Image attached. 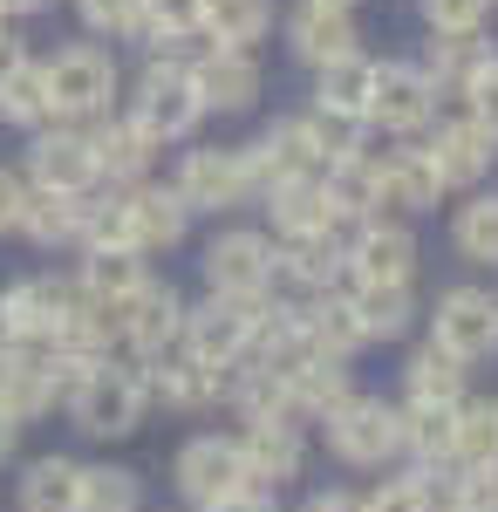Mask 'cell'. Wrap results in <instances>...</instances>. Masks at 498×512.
Wrapping results in <instances>:
<instances>
[{
    "mask_svg": "<svg viewBox=\"0 0 498 512\" xmlns=\"http://www.w3.org/2000/svg\"><path fill=\"white\" fill-rule=\"evenodd\" d=\"M144 403H151L144 376L103 355L76 390H69V417H76V431H89V437H130L144 424Z\"/></svg>",
    "mask_w": 498,
    "mask_h": 512,
    "instance_id": "1",
    "label": "cell"
},
{
    "mask_svg": "<svg viewBox=\"0 0 498 512\" xmlns=\"http://www.w3.org/2000/svg\"><path fill=\"white\" fill-rule=\"evenodd\" d=\"M267 315V301H226V294H212V301H198L185 308V335H178V349L198 355L205 369H239L246 349H253V328Z\"/></svg>",
    "mask_w": 498,
    "mask_h": 512,
    "instance_id": "2",
    "label": "cell"
},
{
    "mask_svg": "<svg viewBox=\"0 0 498 512\" xmlns=\"http://www.w3.org/2000/svg\"><path fill=\"white\" fill-rule=\"evenodd\" d=\"M198 89H192V69L185 62H171V55H157L144 82H137V103H130V123L151 137V144H178V137H192L198 130Z\"/></svg>",
    "mask_w": 498,
    "mask_h": 512,
    "instance_id": "3",
    "label": "cell"
},
{
    "mask_svg": "<svg viewBox=\"0 0 498 512\" xmlns=\"http://www.w3.org/2000/svg\"><path fill=\"white\" fill-rule=\"evenodd\" d=\"M321 424H328V451L342 465H389L403 451V410H389L383 396H348Z\"/></svg>",
    "mask_w": 498,
    "mask_h": 512,
    "instance_id": "4",
    "label": "cell"
},
{
    "mask_svg": "<svg viewBox=\"0 0 498 512\" xmlns=\"http://www.w3.org/2000/svg\"><path fill=\"white\" fill-rule=\"evenodd\" d=\"M0 308H7V321H14V335H21V349H55L62 335H69V321H76L82 294L69 287V280H14L7 294H0Z\"/></svg>",
    "mask_w": 498,
    "mask_h": 512,
    "instance_id": "5",
    "label": "cell"
},
{
    "mask_svg": "<svg viewBox=\"0 0 498 512\" xmlns=\"http://www.w3.org/2000/svg\"><path fill=\"white\" fill-rule=\"evenodd\" d=\"M41 82H48V110L55 117H103L116 96V62L103 48H69V55L41 62Z\"/></svg>",
    "mask_w": 498,
    "mask_h": 512,
    "instance_id": "6",
    "label": "cell"
},
{
    "mask_svg": "<svg viewBox=\"0 0 498 512\" xmlns=\"http://www.w3.org/2000/svg\"><path fill=\"white\" fill-rule=\"evenodd\" d=\"M171 478H178V492H185L198 512H212L219 499H232V492H253L246 458H239V437H192V444L178 451Z\"/></svg>",
    "mask_w": 498,
    "mask_h": 512,
    "instance_id": "7",
    "label": "cell"
},
{
    "mask_svg": "<svg viewBox=\"0 0 498 512\" xmlns=\"http://www.w3.org/2000/svg\"><path fill=\"white\" fill-rule=\"evenodd\" d=\"M430 349L458 355V362L498 355V301L485 287H451V294L437 301V335H430Z\"/></svg>",
    "mask_w": 498,
    "mask_h": 512,
    "instance_id": "8",
    "label": "cell"
},
{
    "mask_svg": "<svg viewBox=\"0 0 498 512\" xmlns=\"http://www.w3.org/2000/svg\"><path fill=\"white\" fill-rule=\"evenodd\" d=\"M205 280H212V294H226V301H267L273 287V246L260 233H219L205 246Z\"/></svg>",
    "mask_w": 498,
    "mask_h": 512,
    "instance_id": "9",
    "label": "cell"
},
{
    "mask_svg": "<svg viewBox=\"0 0 498 512\" xmlns=\"http://www.w3.org/2000/svg\"><path fill=\"white\" fill-rule=\"evenodd\" d=\"M116 335L137 355H151V362L164 349H178V335H185V301H178V287H171V280H144V287L116 308Z\"/></svg>",
    "mask_w": 498,
    "mask_h": 512,
    "instance_id": "10",
    "label": "cell"
},
{
    "mask_svg": "<svg viewBox=\"0 0 498 512\" xmlns=\"http://www.w3.org/2000/svg\"><path fill=\"white\" fill-rule=\"evenodd\" d=\"M171 192L185 205H205V212H226V205H246L253 178H246V151H226V144H205V151H185L178 164V185Z\"/></svg>",
    "mask_w": 498,
    "mask_h": 512,
    "instance_id": "11",
    "label": "cell"
},
{
    "mask_svg": "<svg viewBox=\"0 0 498 512\" xmlns=\"http://www.w3.org/2000/svg\"><path fill=\"white\" fill-rule=\"evenodd\" d=\"M348 260V280L355 287H410V274H417V239H410V226H362V233L342 246Z\"/></svg>",
    "mask_w": 498,
    "mask_h": 512,
    "instance_id": "12",
    "label": "cell"
},
{
    "mask_svg": "<svg viewBox=\"0 0 498 512\" xmlns=\"http://www.w3.org/2000/svg\"><path fill=\"white\" fill-rule=\"evenodd\" d=\"M437 110V89L423 82L417 62H376V82H369V123H383L396 137L423 130Z\"/></svg>",
    "mask_w": 498,
    "mask_h": 512,
    "instance_id": "13",
    "label": "cell"
},
{
    "mask_svg": "<svg viewBox=\"0 0 498 512\" xmlns=\"http://www.w3.org/2000/svg\"><path fill=\"white\" fill-rule=\"evenodd\" d=\"M28 171H35V192H69V198H82L89 185H96L89 130H35Z\"/></svg>",
    "mask_w": 498,
    "mask_h": 512,
    "instance_id": "14",
    "label": "cell"
},
{
    "mask_svg": "<svg viewBox=\"0 0 498 512\" xmlns=\"http://www.w3.org/2000/svg\"><path fill=\"white\" fill-rule=\"evenodd\" d=\"M192 89H198V110H253L260 96V62L239 55V48H212L205 62H192Z\"/></svg>",
    "mask_w": 498,
    "mask_h": 512,
    "instance_id": "15",
    "label": "cell"
},
{
    "mask_svg": "<svg viewBox=\"0 0 498 512\" xmlns=\"http://www.w3.org/2000/svg\"><path fill=\"white\" fill-rule=\"evenodd\" d=\"M123 219H130V246L137 253H157V246H178L185 226H192V205L171 192V185H137L123 198Z\"/></svg>",
    "mask_w": 498,
    "mask_h": 512,
    "instance_id": "16",
    "label": "cell"
},
{
    "mask_svg": "<svg viewBox=\"0 0 498 512\" xmlns=\"http://www.w3.org/2000/svg\"><path fill=\"white\" fill-rule=\"evenodd\" d=\"M239 458H246V478L260 485V478H294L301 472V458H307V444H301V424L294 417H260V424H246V437H239Z\"/></svg>",
    "mask_w": 498,
    "mask_h": 512,
    "instance_id": "17",
    "label": "cell"
},
{
    "mask_svg": "<svg viewBox=\"0 0 498 512\" xmlns=\"http://www.w3.org/2000/svg\"><path fill=\"white\" fill-rule=\"evenodd\" d=\"M55 403V369H48V349H7L0 355V410L14 424H28Z\"/></svg>",
    "mask_w": 498,
    "mask_h": 512,
    "instance_id": "18",
    "label": "cell"
},
{
    "mask_svg": "<svg viewBox=\"0 0 498 512\" xmlns=\"http://www.w3.org/2000/svg\"><path fill=\"white\" fill-rule=\"evenodd\" d=\"M430 171L444 178V185H478L485 171H492V137L478 130L471 117H458V123H437V137H430Z\"/></svg>",
    "mask_w": 498,
    "mask_h": 512,
    "instance_id": "19",
    "label": "cell"
},
{
    "mask_svg": "<svg viewBox=\"0 0 498 512\" xmlns=\"http://www.w3.org/2000/svg\"><path fill=\"white\" fill-rule=\"evenodd\" d=\"M144 390L164 396V403H178V410H205L212 396L226 390V376H219V369H205V362L185 355V349H164L151 362V376H144Z\"/></svg>",
    "mask_w": 498,
    "mask_h": 512,
    "instance_id": "20",
    "label": "cell"
},
{
    "mask_svg": "<svg viewBox=\"0 0 498 512\" xmlns=\"http://www.w3.org/2000/svg\"><path fill=\"white\" fill-rule=\"evenodd\" d=\"M151 137L137 130L130 117H110L89 130V158H96V178H116V185H137L144 171H151Z\"/></svg>",
    "mask_w": 498,
    "mask_h": 512,
    "instance_id": "21",
    "label": "cell"
},
{
    "mask_svg": "<svg viewBox=\"0 0 498 512\" xmlns=\"http://www.w3.org/2000/svg\"><path fill=\"white\" fill-rule=\"evenodd\" d=\"M437 192H444V178L430 171L423 151H396L376 164V205H389V212H430Z\"/></svg>",
    "mask_w": 498,
    "mask_h": 512,
    "instance_id": "22",
    "label": "cell"
},
{
    "mask_svg": "<svg viewBox=\"0 0 498 512\" xmlns=\"http://www.w3.org/2000/svg\"><path fill=\"white\" fill-rule=\"evenodd\" d=\"M267 212L287 239H314V233H335V226H342L335 205H328V192H321V178H287V185H273Z\"/></svg>",
    "mask_w": 498,
    "mask_h": 512,
    "instance_id": "23",
    "label": "cell"
},
{
    "mask_svg": "<svg viewBox=\"0 0 498 512\" xmlns=\"http://www.w3.org/2000/svg\"><path fill=\"white\" fill-rule=\"evenodd\" d=\"M369 82H376V62L369 55L328 62L321 82H314V110L321 117H342V123H369Z\"/></svg>",
    "mask_w": 498,
    "mask_h": 512,
    "instance_id": "24",
    "label": "cell"
},
{
    "mask_svg": "<svg viewBox=\"0 0 498 512\" xmlns=\"http://www.w3.org/2000/svg\"><path fill=\"white\" fill-rule=\"evenodd\" d=\"M287 35H294V55L314 62V69H328V62L355 55V21H348L342 7H314V0H307L301 14L287 21Z\"/></svg>",
    "mask_w": 498,
    "mask_h": 512,
    "instance_id": "25",
    "label": "cell"
},
{
    "mask_svg": "<svg viewBox=\"0 0 498 512\" xmlns=\"http://www.w3.org/2000/svg\"><path fill=\"white\" fill-rule=\"evenodd\" d=\"M82 485H89V465L35 458L28 478H21V512H82Z\"/></svg>",
    "mask_w": 498,
    "mask_h": 512,
    "instance_id": "26",
    "label": "cell"
},
{
    "mask_svg": "<svg viewBox=\"0 0 498 512\" xmlns=\"http://www.w3.org/2000/svg\"><path fill=\"white\" fill-rule=\"evenodd\" d=\"M403 390H410V410H458L464 403V362L444 349H417L410 369H403Z\"/></svg>",
    "mask_w": 498,
    "mask_h": 512,
    "instance_id": "27",
    "label": "cell"
},
{
    "mask_svg": "<svg viewBox=\"0 0 498 512\" xmlns=\"http://www.w3.org/2000/svg\"><path fill=\"white\" fill-rule=\"evenodd\" d=\"M198 28L212 35V48H253L273 28V0H205L198 7Z\"/></svg>",
    "mask_w": 498,
    "mask_h": 512,
    "instance_id": "28",
    "label": "cell"
},
{
    "mask_svg": "<svg viewBox=\"0 0 498 512\" xmlns=\"http://www.w3.org/2000/svg\"><path fill=\"white\" fill-rule=\"evenodd\" d=\"M144 253H130V246H116V253H89L82 260V301H103V308H123L137 287H144Z\"/></svg>",
    "mask_w": 498,
    "mask_h": 512,
    "instance_id": "29",
    "label": "cell"
},
{
    "mask_svg": "<svg viewBox=\"0 0 498 512\" xmlns=\"http://www.w3.org/2000/svg\"><path fill=\"white\" fill-rule=\"evenodd\" d=\"M273 274L301 280L314 294H335V280L348 274V260H342V246H335V233H314V239H287V253H273Z\"/></svg>",
    "mask_w": 498,
    "mask_h": 512,
    "instance_id": "30",
    "label": "cell"
},
{
    "mask_svg": "<svg viewBox=\"0 0 498 512\" xmlns=\"http://www.w3.org/2000/svg\"><path fill=\"white\" fill-rule=\"evenodd\" d=\"M485 62H492V48H485L478 35H437V41H430V62H417V69H423V82H430V89L464 96V89H471V76H478Z\"/></svg>",
    "mask_w": 498,
    "mask_h": 512,
    "instance_id": "31",
    "label": "cell"
},
{
    "mask_svg": "<svg viewBox=\"0 0 498 512\" xmlns=\"http://www.w3.org/2000/svg\"><path fill=\"white\" fill-rule=\"evenodd\" d=\"M301 321H307L314 355H328V362H348V355L362 349V328H355L348 294H314V308H301Z\"/></svg>",
    "mask_w": 498,
    "mask_h": 512,
    "instance_id": "32",
    "label": "cell"
},
{
    "mask_svg": "<svg viewBox=\"0 0 498 512\" xmlns=\"http://www.w3.org/2000/svg\"><path fill=\"white\" fill-rule=\"evenodd\" d=\"M348 396H355L348 390V362L321 355V362H307L301 376L287 383V417H328V410H342Z\"/></svg>",
    "mask_w": 498,
    "mask_h": 512,
    "instance_id": "33",
    "label": "cell"
},
{
    "mask_svg": "<svg viewBox=\"0 0 498 512\" xmlns=\"http://www.w3.org/2000/svg\"><path fill=\"white\" fill-rule=\"evenodd\" d=\"M348 308H355V328L362 342H396L410 328V287H348Z\"/></svg>",
    "mask_w": 498,
    "mask_h": 512,
    "instance_id": "34",
    "label": "cell"
},
{
    "mask_svg": "<svg viewBox=\"0 0 498 512\" xmlns=\"http://www.w3.org/2000/svg\"><path fill=\"white\" fill-rule=\"evenodd\" d=\"M76 219H82V198H69V192H21L14 233H28L35 246H62V239H76Z\"/></svg>",
    "mask_w": 498,
    "mask_h": 512,
    "instance_id": "35",
    "label": "cell"
},
{
    "mask_svg": "<svg viewBox=\"0 0 498 512\" xmlns=\"http://www.w3.org/2000/svg\"><path fill=\"white\" fill-rule=\"evenodd\" d=\"M403 451L417 458L423 472L458 465V410H410L403 417Z\"/></svg>",
    "mask_w": 498,
    "mask_h": 512,
    "instance_id": "36",
    "label": "cell"
},
{
    "mask_svg": "<svg viewBox=\"0 0 498 512\" xmlns=\"http://www.w3.org/2000/svg\"><path fill=\"white\" fill-rule=\"evenodd\" d=\"M458 472H498V396L458 403Z\"/></svg>",
    "mask_w": 498,
    "mask_h": 512,
    "instance_id": "37",
    "label": "cell"
},
{
    "mask_svg": "<svg viewBox=\"0 0 498 512\" xmlns=\"http://www.w3.org/2000/svg\"><path fill=\"white\" fill-rule=\"evenodd\" d=\"M321 192L335 205V219H369L376 212V158L362 151V158H342L321 171Z\"/></svg>",
    "mask_w": 498,
    "mask_h": 512,
    "instance_id": "38",
    "label": "cell"
},
{
    "mask_svg": "<svg viewBox=\"0 0 498 512\" xmlns=\"http://www.w3.org/2000/svg\"><path fill=\"white\" fill-rule=\"evenodd\" d=\"M0 117L21 123V130H48V82H41V62H21L14 76L0 82Z\"/></svg>",
    "mask_w": 498,
    "mask_h": 512,
    "instance_id": "39",
    "label": "cell"
},
{
    "mask_svg": "<svg viewBox=\"0 0 498 512\" xmlns=\"http://www.w3.org/2000/svg\"><path fill=\"white\" fill-rule=\"evenodd\" d=\"M458 253L478 267H498V192H478L458 205Z\"/></svg>",
    "mask_w": 498,
    "mask_h": 512,
    "instance_id": "40",
    "label": "cell"
},
{
    "mask_svg": "<svg viewBox=\"0 0 498 512\" xmlns=\"http://www.w3.org/2000/svg\"><path fill=\"white\" fill-rule=\"evenodd\" d=\"M198 7L205 0H144L137 7V35L151 41V48H171V41L198 35Z\"/></svg>",
    "mask_w": 498,
    "mask_h": 512,
    "instance_id": "41",
    "label": "cell"
},
{
    "mask_svg": "<svg viewBox=\"0 0 498 512\" xmlns=\"http://www.w3.org/2000/svg\"><path fill=\"white\" fill-rule=\"evenodd\" d=\"M76 239L89 246V253H116V246H130V219H123V198H82ZM130 253H137V246H130Z\"/></svg>",
    "mask_w": 498,
    "mask_h": 512,
    "instance_id": "42",
    "label": "cell"
},
{
    "mask_svg": "<svg viewBox=\"0 0 498 512\" xmlns=\"http://www.w3.org/2000/svg\"><path fill=\"white\" fill-rule=\"evenodd\" d=\"M82 512H144L137 472H116V465L89 472V485H82Z\"/></svg>",
    "mask_w": 498,
    "mask_h": 512,
    "instance_id": "43",
    "label": "cell"
},
{
    "mask_svg": "<svg viewBox=\"0 0 498 512\" xmlns=\"http://www.w3.org/2000/svg\"><path fill=\"white\" fill-rule=\"evenodd\" d=\"M362 512H437V492H430V478H383L369 499H362Z\"/></svg>",
    "mask_w": 498,
    "mask_h": 512,
    "instance_id": "44",
    "label": "cell"
},
{
    "mask_svg": "<svg viewBox=\"0 0 498 512\" xmlns=\"http://www.w3.org/2000/svg\"><path fill=\"white\" fill-rule=\"evenodd\" d=\"M232 396H239L246 424H260V417H287V383H273L267 369H246V376L232 383Z\"/></svg>",
    "mask_w": 498,
    "mask_h": 512,
    "instance_id": "45",
    "label": "cell"
},
{
    "mask_svg": "<svg viewBox=\"0 0 498 512\" xmlns=\"http://www.w3.org/2000/svg\"><path fill=\"white\" fill-rule=\"evenodd\" d=\"M485 7L492 0H423V21H430V35H478Z\"/></svg>",
    "mask_w": 498,
    "mask_h": 512,
    "instance_id": "46",
    "label": "cell"
},
{
    "mask_svg": "<svg viewBox=\"0 0 498 512\" xmlns=\"http://www.w3.org/2000/svg\"><path fill=\"white\" fill-rule=\"evenodd\" d=\"M464 103H471V123H478V130H485V137L498 144V55L485 62V69H478V76H471Z\"/></svg>",
    "mask_w": 498,
    "mask_h": 512,
    "instance_id": "47",
    "label": "cell"
},
{
    "mask_svg": "<svg viewBox=\"0 0 498 512\" xmlns=\"http://www.w3.org/2000/svg\"><path fill=\"white\" fill-rule=\"evenodd\" d=\"M451 512H498V472H458L451 478Z\"/></svg>",
    "mask_w": 498,
    "mask_h": 512,
    "instance_id": "48",
    "label": "cell"
},
{
    "mask_svg": "<svg viewBox=\"0 0 498 512\" xmlns=\"http://www.w3.org/2000/svg\"><path fill=\"white\" fill-rule=\"evenodd\" d=\"M137 7L144 0H82V21L96 35H137Z\"/></svg>",
    "mask_w": 498,
    "mask_h": 512,
    "instance_id": "49",
    "label": "cell"
},
{
    "mask_svg": "<svg viewBox=\"0 0 498 512\" xmlns=\"http://www.w3.org/2000/svg\"><path fill=\"white\" fill-rule=\"evenodd\" d=\"M14 212H21V178H14V171H0V233L14 226Z\"/></svg>",
    "mask_w": 498,
    "mask_h": 512,
    "instance_id": "50",
    "label": "cell"
},
{
    "mask_svg": "<svg viewBox=\"0 0 498 512\" xmlns=\"http://www.w3.org/2000/svg\"><path fill=\"white\" fill-rule=\"evenodd\" d=\"M212 512H273V499L260 492V485H253V492H232V499H219Z\"/></svg>",
    "mask_w": 498,
    "mask_h": 512,
    "instance_id": "51",
    "label": "cell"
},
{
    "mask_svg": "<svg viewBox=\"0 0 498 512\" xmlns=\"http://www.w3.org/2000/svg\"><path fill=\"white\" fill-rule=\"evenodd\" d=\"M307 512H362V499H355V492H314Z\"/></svg>",
    "mask_w": 498,
    "mask_h": 512,
    "instance_id": "52",
    "label": "cell"
},
{
    "mask_svg": "<svg viewBox=\"0 0 498 512\" xmlns=\"http://www.w3.org/2000/svg\"><path fill=\"white\" fill-rule=\"evenodd\" d=\"M21 62H28V55H21V41H14V35H7V28H0V82L14 76Z\"/></svg>",
    "mask_w": 498,
    "mask_h": 512,
    "instance_id": "53",
    "label": "cell"
},
{
    "mask_svg": "<svg viewBox=\"0 0 498 512\" xmlns=\"http://www.w3.org/2000/svg\"><path fill=\"white\" fill-rule=\"evenodd\" d=\"M14 444H21V424H14V417H7V410H0V465H7V458H14Z\"/></svg>",
    "mask_w": 498,
    "mask_h": 512,
    "instance_id": "54",
    "label": "cell"
},
{
    "mask_svg": "<svg viewBox=\"0 0 498 512\" xmlns=\"http://www.w3.org/2000/svg\"><path fill=\"white\" fill-rule=\"evenodd\" d=\"M7 349H21V335H14V321H7V308H0V355Z\"/></svg>",
    "mask_w": 498,
    "mask_h": 512,
    "instance_id": "55",
    "label": "cell"
},
{
    "mask_svg": "<svg viewBox=\"0 0 498 512\" xmlns=\"http://www.w3.org/2000/svg\"><path fill=\"white\" fill-rule=\"evenodd\" d=\"M35 7H48V0H0V14H35Z\"/></svg>",
    "mask_w": 498,
    "mask_h": 512,
    "instance_id": "56",
    "label": "cell"
},
{
    "mask_svg": "<svg viewBox=\"0 0 498 512\" xmlns=\"http://www.w3.org/2000/svg\"><path fill=\"white\" fill-rule=\"evenodd\" d=\"M314 7H342V14H348V7H355V0H314Z\"/></svg>",
    "mask_w": 498,
    "mask_h": 512,
    "instance_id": "57",
    "label": "cell"
}]
</instances>
